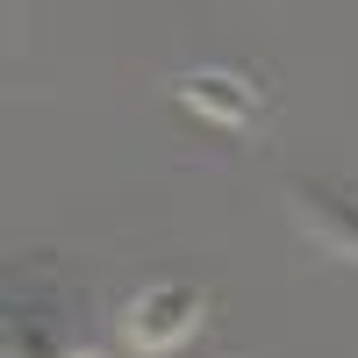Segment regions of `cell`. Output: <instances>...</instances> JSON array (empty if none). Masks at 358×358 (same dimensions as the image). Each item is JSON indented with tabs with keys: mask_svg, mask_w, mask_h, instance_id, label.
<instances>
[{
	"mask_svg": "<svg viewBox=\"0 0 358 358\" xmlns=\"http://www.w3.org/2000/svg\"><path fill=\"white\" fill-rule=\"evenodd\" d=\"M179 101H187L201 122H215V129H244L258 115L251 79H236V72H187V79H179Z\"/></svg>",
	"mask_w": 358,
	"mask_h": 358,
	"instance_id": "cell-2",
	"label": "cell"
},
{
	"mask_svg": "<svg viewBox=\"0 0 358 358\" xmlns=\"http://www.w3.org/2000/svg\"><path fill=\"white\" fill-rule=\"evenodd\" d=\"M72 358H101V351H72Z\"/></svg>",
	"mask_w": 358,
	"mask_h": 358,
	"instance_id": "cell-4",
	"label": "cell"
},
{
	"mask_svg": "<svg viewBox=\"0 0 358 358\" xmlns=\"http://www.w3.org/2000/svg\"><path fill=\"white\" fill-rule=\"evenodd\" d=\"M201 330V294L194 287H151L122 308V337L143 344V351H172L179 337Z\"/></svg>",
	"mask_w": 358,
	"mask_h": 358,
	"instance_id": "cell-1",
	"label": "cell"
},
{
	"mask_svg": "<svg viewBox=\"0 0 358 358\" xmlns=\"http://www.w3.org/2000/svg\"><path fill=\"white\" fill-rule=\"evenodd\" d=\"M294 201H301V222H308L330 251L358 258V208H351V201H330V194H315V187H294Z\"/></svg>",
	"mask_w": 358,
	"mask_h": 358,
	"instance_id": "cell-3",
	"label": "cell"
}]
</instances>
